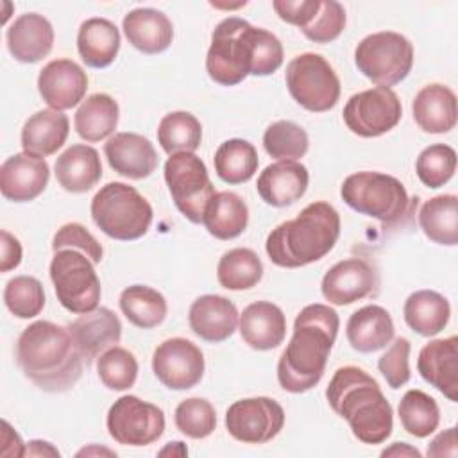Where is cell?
I'll list each match as a JSON object with an SVG mask.
<instances>
[{
  "label": "cell",
  "mask_w": 458,
  "mask_h": 458,
  "mask_svg": "<svg viewBox=\"0 0 458 458\" xmlns=\"http://www.w3.org/2000/svg\"><path fill=\"white\" fill-rule=\"evenodd\" d=\"M283 45L272 32L252 27L247 20L229 16L213 34L206 55V72L216 84L236 86L247 75L265 77L283 64Z\"/></svg>",
  "instance_id": "cell-1"
},
{
  "label": "cell",
  "mask_w": 458,
  "mask_h": 458,
  "mask_svg": "<svg viewBox=\"0 0 458 458\" xmlns=\"http://www.w3.org/2000/svg\"><path fill=\"white\" fill-rule=\"evenodd\" d=\"M338 327V313L327 304L315 302L299 311L293 335L277 361V381L283 390L302 394L318 385Z\"/></svg>",
  "instance_id": "cell-2"
},
{
  "label": "cell",
  "mask_w": 458,
  "mask_h": 458,
  "mask_svg": "<svg viewBox=\"0 0 458 458\" xmlns=\"http://www.w3.org/2000/svg\"><path fill=\"white\" fill-rule=\"evenodd\" d=\"M16 363L39 390L55 394L75 386L82 376L84 358L68 327L36 320L18 336Z\"/></svg>",
  "instance_id": "cell-3"
},
{
  "label": "cell",
  "mask_w": 458,
  "mask_h": 458,
  "mask_svg": "<svg viewBox=\"0 0 458 458\" xmlns=\"http://www.w3.org/2000/svg\"><path fill=\"white\" fill-rule=\"evenodd\" d=\"M326 399L331 410L347 420L360 442L376 445L392 435V404L383 395L379 383L363 369L340 367L326 388Z\"/></svg>",
  "instance_id": "cell-4"
},
{
  "label": "cell",
  "mask_w": 458,
  "mask_h": 458,
  "mask_svg": "<svg viewBox=\"0 0 458 458\" xmlns=\"http://www.w3.org/2000/svg\"><path fill=\"white\" fill-rule=\"evenodd\" d=\"M340 236V215L324 200L308 204L295 218L270 231L265 250L283 268H301L322 259Z\"/></svg>",
  "instance_id": "cell-5"
},
{
  "label": "cell",
  "mask_w": 458,
  "mask_h": 458,
  "mask_svg": "<svg viewBox=\"0 0 458 458\" xmlns=\"http://www.w3.org/2000/svg\"><path fill=\"white\" fill-rule=\"evenodd\" d=\"M340 195L351 209L386 225L403 222L417 206V199H410L397 177L381 172L351 174L342 182Z\"/></svg>",
  "instance_id": "cell-6"
},
{
  "label": "cell",
  "mask_w": 458,
  "mask_h": 458,
  "mask_svg": "<svg viewBox=\"0 0 458 458\" xmlns=\"http://www.w3.org/2000/svg\"><path fill=\"white\" fill-rule=\"evenodd\" d=\"M91 218L109 238L120 242L138 240L147 234L154 211L148 200L125 182H107L91 199Z\"/></svg>",
  "instance_id": "cell-7"
},
{
  "label": "cell",
  "mask_w": 458,
  "mask_h": 458,
  "mask_svg": "<svg viewBox=\"0 0 458 458\" xmlns=\"http://www.w3.org/2000/svg\"><path fill=\"white\" fill-rule=\"evenodd\" d=\"M358 70L377 86H395L408 77L413 66V45L394 30H381L365 36L356 50Z\"/></svg>",
  "instance_id": "cell-8"
},
{
  "label": "cell",
  "mask_w": 458,
  "mask_h": 458,
  "mask_svg": "<svg viewBox=\"0 0 458 458\" xmlns=\"http://www.w3.org/2000/svg\"><path fill=\"white\" fill-rule=\"evenodd\" d=\"M93 261L81 250L61 249L50 261V279L61 306L75 315L98 308L100 279Z\"/></svg>",
  "instance_id": "cell-9"
},
{
  "label": "cell",
  "mask_w": 458,
  "mask_h": 458,
  "mask_svg": "<svg viewBox=\"0 0 458 458\" xmlns=\"http://www.w3.org/2000/svg\"><path fill=\"white\" fill-rule=\"evenodd\" d=\"M284 81L292 98L311 113L329 111L340 98V79L320 54L295 55L286 64Z\"/></svg>",
  "instance_id": "cell-10"
},
{
  "label": "cell",
  "mask_w": 458,
  "mask_h": 458,
  "mask_svg": "<svg viewBox=\"0 0 458 458\" xmlns=\"http://www.w3.org/2000/svg\"><path fill=\"white\" fill-rule=\"evenodd\" d=\"M165 181L177 209L193 224H202L208 202L216 193L204 161L193 152H179L165 163Z\"/></svg>",
  "instance_id": "cell-11"
},
{
  "label": "cell",
  "mask_w": 458,
  "mask_h": 458,
  "mask_svg": "<svg viewBox=\"0 0 458 458\" xmlns=\"http://www.w3.org/2000/svg\"><path fill=\"white\" fill-rule=\"evenodd\" d=\"M106 426L114 442L131 447H143L163 435L165 413L159 406L136 395H122L111 404Z\"/></svg>",
  "instance_id": "cell-12"
},
{
  "label": "cell",
  "mask_w": 458,
  "mask_h": 458,
  "mask_svg": "<svg viewBox=\"0 0 458 458\" xmlns=\"http://www.w3.org/2000/svg\"><path fill=\"white\" fill-rule=\"evenodd\" d=\"M342 114L351 132L361 138H377L399 123L403 106L392 88L376 86L354 93L347 100Z\"/></svg>",
  "instance_id": "cell-13"
},
{
  "label": "cell",
  "mask_w": 458,
  "mask_h": 458,
  "mask_svg": "<svg viewBox=\"0 0 458 458\" xmlns=\"http://www.w3.org/2000/svg\"><path fill=\"white\" fill-rule=\"evenodd\" d=\"M284 426L283 406L270 397H249L233 403L225 411V429L243 444H265Z\"/></svg>",
  "instance_id": "cell-14"
},
{
  "label": "cell",
  "mask_w": 458,
  "mask_h": 458,
  "mask_svg": "<svg viewBox=\"0 0 458 458\" xmlns=\"http://www.w3.org/2000/svg\"><path fill=\"white\" fill-rule=\"evenodd\" d=\"M204 354L190 340L175 336L159 344L152 354L154 376L170 390H190L204 376Z\"/></svg>",
  "instance_id": "cell-15"
},
{
  "label": "cell",
  "mask_w": 458,
  "mask_h": 458,
  "mask_svg": "<svg viewBox=\"0 0 458 458\" xmlns=\"http://www.w3.org/2000/svg\"><path fill=\"white\" fill-rule=\"evenodd\" d=\"M376 270L360 258H347L335 263L322 277V295L329 304L347 306L377 288Z\"/></svg>",
  "instance_id": "cell-16"
},
{
  "label": "cell",
  "mask_w": 458,
  "mask_h": 458,
  "mask_svg": "<svg viewBox=\"0 0 458 458\" xmlns=\"http://www.w3.org/2000/svg\"><path fill=\"white\" fill-rule=\"evenodd\" d=\"M88 75L72 59H54L38 75V91L50 109L75 107L86 95Z\"/></svg>",
  "instance_id": "cell-17"
},
{
  "label": "cell",
  "mask_w": 458,
  "mask_h": 458,
  "mask_svg": "<svg viewBox=\"0 0 458 458\" xmlns=\"http://www.w3.org/2000/svg\"><path fill=\"white\" fill-rule=\"evenodd\" d=\"M50 179L45 157L18 152L0 166V191L11 202H29L39 197Z\"/></svg>",
  "instance_id": "cell-18"
},
{
  "label": "cell",
  "mask_w": 458,
  "mask_h": 458,
  "mask_svg": "<svg viewBox=\"0 0 458 458\" xmlns=\"http://www.w3.org/2000/svg\"><path fill=\"white\" fill-rule=\"evenodd\" d=\"M68 331L84 361L89 365L104 351L120 344L122 322L114 311L100 306L79 315V318L68 326Z\"/></svg>",
  "instance_id": "cell-19"
},
{
  "label": "cell",
  "mask_w": 458,
  "mask_h": 458,
  "mask_svg": "<svg viewBox=\"0 0 458 458\" xmlns=\"http://www.w3.org/2000/svg\"><path fill=\"white\" fill-rule=\"evenodd\" d=\"M417 370L426 383L435 386L449 401H458V338L428 342L417 358Z\"/></svg>",
  "instance_id": "cell-20"
},
{
  "label": "cell",
  "mask_w": 458,
  "mask_h": 458,
  "mask_svg": "<svg viewBox=\"0 0 458 458\" xmlns=\"http://www.w3.org/2000/svg\"><path fill=\"white\" fill-rule=\"evenodd\" d=\"M104 154L109 166L127 179H145L157 168L154 145L136 132H116L106 145Z\"/></svg>",
  "instance_id": "cell-21"
},
{
  "label": "cell",
  "mask_w": 458,
  "mask_h": 458,
  "mask_svg": "<svg viewBox=\"0 0 458 458\" xmlns=\"http://www.w3.org/2000/svg\"><path fill=\"white\" fill-rule=\"evenodd\" d=\"M238 320L236 306L227 297L216 293L197 297L188 311L190 329L209 344L227 340L238 327Z\"/></svg>",
  "instance_id": "cell-22"
},
{
  "label": "cell",
  "mask_w": 458,
  "mask_h": 458,
  "mask_svg": "<svg viewBox=\"0 0 458 458\" xmlns=\"http://www.w3.org/2000/svg\"><path fill=\"white\" fill-rule=\"evenodd\" d=\"M310 174L299 161H277L258 177L256 190L268 206L286 208L295 204L308 190Z\"/></svg>",
  "instance_id": "cell-23"
},
{
  "label": "cell",
  "mask_w": 458,
  "mask_h": 458,
  "mask_svg": "<svg viewBox=\"0 0 458 458\" xmlns=\"http://www.w3.org/2000/svg\"><path fill=\"white\" fill-rule=\"evenodd\" d=\"M9 54L20 63H38L47 57L54 47L52 23L38 13L18 16L5 34Z\"/></svg>",
  "instance_id": "cell-24"
},
{
  "label": "cell",
  "mask_w": 458,
  "mask_h": 458,
  "mask_svg": "<svg viewBox=\"0 0 458 458\" xmlns=\"http://www.w3.org/2000/svg\"><path fill=\"white\" fill-rule=\"evenodd\" d=\"M243 342L256 351H270L286 336V317L283 310L268 301L249 304L238 320Z\"/></svg>",
  "instance_id": "cell-25"
},
{
  "label": "cell",
  "mask_w": 458,
  "mask_h": 458,
  "mask_svg": "<svg viewBox=\"0 0 458 458\" xmlns=\"http://www.w3.org/2000/svg\"><path fill=\"white\" fill-rule=\"evenodd\" d=\"M127 41L143 54H161L174 39V25L168 16L152 7L129 11L122 21Z\"/></svg>",
  "instance_id": "cell-26"
},
{
  "label": "cell",
  "mask_w": 458,
  "mask_h": 458,
  "mask_svg": "<svg viewBox=\"0 0 458 458\" xmlns=\"http://www.w3.org/2000/svg\"><path fill=\"white\" fill-rule=\"evenodd\" d=\"M415 123L429 134H444L454 129L458 118L456 95L449 86L428 84L413 98L411 104Z\"/></svg>",
  "instance_id": "cell-27"
},
{
  "label": "cell",
  "mask_w": 458,
  "mask_h": 458,
  "mask_svg": "<svg viewBox=\"0 0 458 458\" xmlns=\"http://www.w3.org/2000/svg\"><path fill=\"white\" fill-rule=\"evenodd\" d=\"M394 320L390 313L377 304H367L356 310L345 326L351 347L358 352H376L394 340Z\"/></svg>",
  "instance_id": "cell-28"
},
{
  "label": "cell",
  "mask_w": 458,
  "mask_h": 458,
  "mask_svg": "<svg viewBox=\"0 0 458 458\" xmlns=\"http://www.w3.org/2000/svg\"><path fill=\"white\" fill-rule=\"evenodd\" d=\"M55 179L70 193H86L102 177V163L97 148L89 145H72L55 161Z\"/></svg>",
  "instance_id": "cell-29"
},
{
  "label": "cell",
  "mask_w": 458,
  "mask_h": 458,
  "mask_svg": "<svg viewBox=\"0 0 458 458\" xmlns=\"http://www.w3.org/2000/svg\"><path fill=\"white\" fill-rule=\"evenodd\" d=\"M70 132L68 116L63 111L41 109L27 118L21 129L23 152L47 157L55 154Z\"/></svg>",
  "instance_id": "cell-30"
},
{
  "label": "cell",
  "mask_w": 458,
  "mask_h": 458,
  "mask_svg": "<svg viewBox=\"0 0 458 458\" xmlns=\"http://www.w3.org/2000/svg\"><path fill=\"white\" fill-rule=\"evenodd\" d=\"M77 50L89 68L109 66L120 50L118 27L107 18H88L79 27Z\"/></svg>",
  "instance_id": "cell-31"
},
{
  "label": "cell",
  "mask_w": 458,
  "mask_h": 458,
  "mask_svg": "<svg viewBox=\"0 0 458 458\" xmlns=\"http://www.w3.org/2000/svg\"><path fill=\"white\" fill-rule=\"evenodd\" d=\"M202 224L211 236L218 240H233L247 229L249 208L240 195L233 191H216L206 206Z\"/></svg>",
  "instance_id": "cell-32"
},
{
  "label": "cell",
  "mask_w": 458,
  "mask_h": 458,
  "mask_svg": "<svg viewBox=\"0 0 458 458\" xmlns=\"http://www.w3.org/2000/svg\"><path fill=\"white\" fill-rule=\"evenodd\" d=\"M118 102L107 93H93L75 111L73 125L77 134L88 143H97L111 136L118 125Z\"/></svg>",
  "instance_id": "cell-33"
},
{
  "label": "cell",
  "mask_w": 458,
  "mask_h": 458,
  "mask_svg": "<svg viewBox=\"0 0 458 458\" xmlns=\"http://www.w3.org/2000/svg\"><path fill=\"white\" fill-rule=\"evenodd\" d=\"M403 315L406 324L422 336L438 335L449 322V301L435 290H417L404 301Z\"/></svg>",
  "instance_id": "cell-34"
},
{
  "label": "cell",
  "mask_w": 458,
  "mask_h": 458,
  "mask_svg": "<svg viewBox=\"0 0 458 458\" xmlns=\"http://www.w3.org/2000/svg\"><path fill=\"white\" fill-rule=\"evenodd\" d=\"M422 233L438 245L458 243V197L453 193L437 195L426 200L419 211Z\"/></svg>",
  "instance_id": "cell-35"
},
{
  "label": "cell",
  "mask_w": 458,
  "mask_h": 458,
  "mask_svg": "<svg viewBox=\"0 0 458 458\" xmlns=\"http://www.w3.org/2000/svg\"><path fill=\"white\" fill-rule=\"evenodd\" d=\"M216 175L227 184H242L252 179L258 172L259 157L256 147L240 138L225 140L215 152L213 157Z\"/></svg>",
  "instance_id": "cell-36"
},
{
  "label": "cell",
  "mask_w": 458,
  "mask_h": 458,
  "mask_svg": "<svg viewBox=\"0 0 458 458\" xmlns=\"http://www.w3.org/2000/svg\"><path fill=\"white\" fill-rule=\"evenodd\" d=\"M118 302L125 318L140 329H152L166 318V299L150 286L131 284L120 293Z\"/></svg>",
  "instance_id": "cell-37"
},
{
  "label": "cell",
  "mask_w": 458,
  "mask_h": 458,
  "mask_svg": "<svg viewBox=\"0 0 458 458\" xmlns=\"http://www.w3.org/2000/svg\"><path fill=\"white\" fill-rule=\"evenodd\" d=\"M263 277L259 256L247 247H236L222 254L216 265V279L225 290H249Z\"/></svg>",
  "instance_id": "cell-38"
},
{
  "label": "cell",
  "mask_w": 458,
  "mask_h": 458,
  "mask_svg": "<svg viewBox=\"0 0 458 458\" xmlns=\"http://www.w3.org/2000/svg\"><path fill=\"white\" fill-rule=\"evenodd\" d=\"M202 140V125L195 114L188 111H172L165 114L157 125V141L168 154L195 152Z\"/></svg>",
  "instance_id": "cell-39"
},
{
  "label": "cell",
  "mask_w": 458,
  "mask_h": 458,
  "mask_svg": "<svg viewBox=\"0 0 458 458\" xmlns=\"http://www.w3.org/2000/svg\"><path fill=\"white\" fill-rule=\"evenodd\" d=\"M397 411L403 429L417 438L429 437L440 422L437 401L419 388H411L401 397Z\"/></svg>",
  "instance_id": "cell-40"
},
{
  "label": "cell",
  "mask_w": 458,
  "mask_h": 458,
  "mask_svg": "<svg viewBox=\"0 0 458 458\" xmlns=\"http://www.w3.org/2000/svg\"><path fill=\"white\" fill-rule=\"evenodd\" d=\"M263 147L268 156L279 161H297L310 147L308 132L290 120H279L267 127L263 134Z\"/></svg>",
  "instance_id": "cell-41"
},
{
  "label": "cell",
  "mask_w": 458,
  "mask_h": 458,
  "mask_svg": "<svg viewBox=\"0 0 458 458\" xmlns=\"http://www.w3.org/2000/svg\"><path fill=\"white\" fill-rule=\"evenodd\" d=\"M97 374L109 390H129L138 377V361L131 351L114 345L97 358Z\"/></svg>",
  "instance_id": "cell-42"
},
{
  "label": "cell",
  "mask_w": 458,
  "mask_h": 458,
  "mask_svg": "<svg viewBox=\"0 0 458 458\" xmlns=\"http://www.w3.org/2000/svg\"><path fill=\"white\" fill-rule=\"evenodd\" d=\"M4 302L18 318H34L45 308V290L32 276H14L4 288Z\"/></svg>",
  "instance_id": "cell-43"
},
{
  "label": "cell",
  "mask_w": 458,
  "mask_h": 458,
  "mask_svg": "<svg viewBox=\"0 0 458 458\" xmlns=\"http://www.w3.org/2000/svg\"><path fill=\"white\" fill-rule=\"evenodd\" d=\"M454 170L456 152L445 143H435L426 147L415 161L417 177L428 188L444 186L454 175Z\"/></svg>",
  "instance_id": "cell-44"
},
{
  "label": "cell",
  "mask_w": 458,
  "mask_h": 458,
  "mask_svg": "<svg viewBox=\"0 0 458 458\" xmlns=\"http://www.w3.org/2000/svg\"><path fill=\"white\" fill-rule=\"evenodd\" d=\"M175 426L188 438H206L216 428V411L208 399L190 397L175 408Z\"/></svg>",
  "instance_id": "cell-45"
},
{
  "label": "cell",
  "mask_w": 458,
  "mask_h": 458,
  "mask_svg": "<svg viewBox=\"0 0 458 458\" xmlns=\"http://www.w3.org/2000/svg\"><path fill=\"white\" fill-rule=\"evenodd\" d=\"M345 9L336 0H322L313 21L302 29V34L313 43H331L345 29Z\"/></svg>",
  "instance_id": "cell-46"
},
{
  "label": "cell",
  "mask_w": 458,
  "mask_h": 458,
  "mask_svg": "<svg viewBox=\"0 0 458 458\" xmlns=\"http://www.w3.org/2000/svg\"><path fill=\"white\" fill-rule=\"evenodd\" d=\"M410 340L399 336L386 349V352L377 360V369L381 376L386 379L390 388H401L410 381Z\"/></svg>",
  "instance_id": "cell-47"
},
{
  "label": "cell",
  "mask_w": 458,
  "mask_h": 458,
  "mask_svg": "<svg viewBox=\"0 0 458 458\" xmlns=\"http://www.w3.org/2000/svg\"><path fill=\"white\" fill-rule=\"evenodd\" d=\"M52 249L61 250V249H75L84 252L95 265L102 261V245L97 242V238L81 224L70 222L64 224L57 229L52 240Z\"/></svg>",
  "instance_id": "cell-48"
},
{
  "label": "cell",
  "mask_w": 458,
  "mask_h": 458,
  "mask_svg": "<svg viewBox=\"0 0 458 458\" xmlns=\"http://www.w3.org/2000/svg\"><path fill=\"white\" fill-rule=\"evenodd\" d=\"M320 4L322 0H274L272 7L283 21L302 30L317 16Z\"/></svg>",
  "instance_id": "cell-49"
},
{
  "label": "cell",
  "mask_w": 458,
  "mask_h": 458,
  "mask_svg": "<svg viewBox=\"0 0 458 458\" xmlns=\"http://www.w3.org/2000/svg\"><path fill=\"white\" fill-rule=\"evenodd\" d=\"M2 238V258H0V272H9L16 268L21 263V243L16 236H13L9 231L2 229L0 233Z\"/></svg>",
  "instance_id": "cell-50"
},
{
  "label": "cell",
  "mask_w": 458,
  "mask_h": 458,
  "mask_svg": "<svg viewBox=\"0 0 458 458\" xmlns=\"http://www.w3.org/2000/svg\"><path fill=\"white\" fill-rule=\"evenodd\" d=\"M431 458H442V456H458V440H456V428H447L445 431L438 433L428 445L426 451Z\"/></svg>",
  "instance_id": "cell-51"
},
{
  "label": "cell",
  "mask_w": 458,
  "mask_h": 458,
  "mask_svg": "<svg viewBox=\"0 0 458 458\" xmlns=\"http://www.w3.org/2000/svg\"><path fill=\"white\" fill-rule=\"evenodd\" d=\"M2 456H25V444L7 420H2Z\"/></svg>",
  "instance_id": "cell-52"
},
{
  "label": "cell",
  "mask_w": 458,
  "mask_h": 458,
  "mask_svg": "<svg viewBox=\"0 0 458 458\" xmlns=\"http://www.w3.org/2000/svg\"><path fill=\"white\" fill-rule=\"evenodd\" d=\"M381 456H401V458H420V451L406 442H394L390 447L381 451Z\"/></svg>",
  "instance_id": "cell-53"
},
{
  "label": "cell",
  "mask_w": 458,
  "mask_h": 458,
  "mask_svg": "<svg viewBox=\"0 0 458 458\" xmlns=\"http://www.w3.org/2000/svg\"><path fill=\"white\" fill-rule=\"evenodd\" d=\"M61 453L50 442L45 440H30L25 445V456H59Z\"/></svg>",
  "instance_id": "cell-54"
},
{
  "label": "cell",
  "mask_w": 458,
  "mask_h": 458,
  "mask_svg": "<svg viewBox=\"0 0 458 458\" xmlns=\"http://www.w3.org/2000/svg\"><path fill=\"white\" fill-rule=\"evenodd\" d=\"M161 456H166V454H172V456H186L188 454V449L182 442H168L161 451H159Z\"/></svg>",
  "instance_id": "cell-55"
},
{
  "label": "cell",
  "mask_w": 458,
  "mask_h": 458,
  "mask_svg": "<svg viewBox=\"0 0 458 458\" xmlns=\"http://www.w3.org/2000/svg\"><path fill=\"white\" fill-rule=\"evenodd\" d=\"M0 5H2V7L11 9V5H13V4H9V2H0ZM7 18H9V11H5V16H4V20H2V23H5V21H7Z\"/></svg>",
  "instance_id": "cell-56"
}]
</instances>
